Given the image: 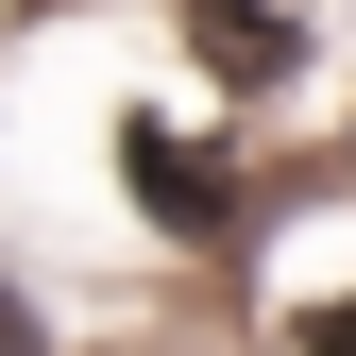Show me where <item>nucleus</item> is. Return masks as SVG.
Segmentation results:
<instances>
[{"label":"nucleus","instance_id":"obj_2","mask_svg":"<svg viewBox=\"0 0 356 356\" xmlns=\"http://www.w3.org/2000/svg\"><path fill=\"white\" fill-rule=\"evenodd\" d=\"M187 51L220 85H289L305 68V17H289V0H187Z\"/></svg>","mask_w":356,"mask_h":356},{"label":"nucleus","instance_id":"obj_1","mask_svg":"<svg viewBox=\"0 0 356 356\" xmlns=\"http://www.w3.org/2000/svg\"><path fill=\"white\" fill-rule=\"evenodd\" d=\"M119 187H136V220H170V238H238V153L187 136V119H119Z\"/></svg>","mask_w":356,"mask_h":356},{"label":"nucleus","instance_id":"obj_3","mask_svg":"<svg viewBox=\"0 0 356 356\" xmlns=\"http://www.w3.org/2000/svg\"><path fill=\"white\" fill-rule=\"evenodd\" d=\"M0 356H51V305H34L17 272H0Z\"/></svg>","mask_w":356,"mask_h":356},{"label":"nucleus","instance_id":"obj_4","mask_svg":"<svg viewBox=\"0 0 356 356\" xmlns=\"http://www.w3.org/2000/svg\"><path fill=\"white\" fill-rule=\"evenodd\" d=\"M289 356H356V289H339V305H305V339H289Z\"/></svg>","mask_w":356,"mask_h":356}]
</instances>
